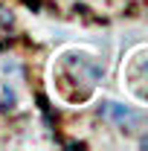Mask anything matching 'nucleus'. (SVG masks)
I'll list each match as a JSON object with an SVG mask.
<instances>
[{"instance_id": "1", "label": "nucleus", "mask_w": 148, "mask_h": 151, "mask_svg": "<svg viewBox=\"0 0 148 151\" xmlns=\"http://www.w3.org/2000/svg\"><path fill=\"white\" fill-rule=\"evenodd\" d=\"M102 116L108 122H113V125H119L122 131H131V128L139 125V113L125 108V105H119V102H105L102 105Z\"/></svg>"}]
</instances>
